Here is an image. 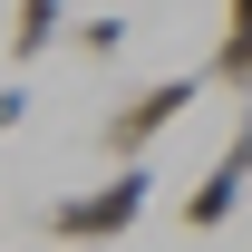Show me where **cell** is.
Returning <instances> with one entry per match:
<instances>
[{
  "instance_id": "1",
  "label": "cell",
  "mask_w": 252,
  "mask_h": 252,
  "mask_svg": "<svg viewBox=\"0 0 252 252\" xmlns=\"http://www.w3.org/2000/svg\"><path fill=\"white\" fill-rule=\"evenodd\" d=\"M146 204H156V175H146V165H117L107 185L59 194V204H49V243L97 252V243H117V233H136V223H146Z\"/></svg>"
},
{
  "instance_id": "2",
  "label": "cell",
  "mask_w": 252,
  "mask_h": 252,
  "mask_svg": "<svg viewBox=\"0 0 252 252\" xmlns=\"http://www.w3.org/2000/svg\"><path fill=\"white\" fill-rule=\"evenodd\" d=\"M194 97H204V78H156V88H136V97L117 107V117L97 126V136H107V156H117V165H146V146H156L165 126L185 117Z\"/></svg>"
},
{
  "instance_id": "3",
  "label": "cell",
  "mask_w": 252,
  "mask_h": 252,
  "mask_svg": "<svg viewBox=\"0 0 252 252\" xmlns=\"http://www.w3.org/2000/svg\"><path fill=\"white\" fill-rule=\"evenodd\" d=\"M243 185H252V117L233 126V146H223L214 175H204V185H185V223H194V233H223V223H233V204H243Z\"/></svg>"
},
{
  "instance_id": "4",
  "label": "cell",
  "mask_w": 252,
  "mask_h": 252,
  "mask_svg": "<svg viewBox=\"0 0 252 252\" xmlns=\"http://www.w3.org/2000/svg\"><path fill=\"white\" fill-rule=\"evenodd\" d=\"M68 30V0H20L10 10V59L30 68V59H49V39Z\"/></svg>"
},
{
  "instance_id": "5",
  "label": "cell",
  "mask_w": 252,
  "mask_h": 252,
  "mask_svg": "<svg viewBox=\"0 0 252 252\" xmlns=\"http://www.w3.org/2000/svg\"><path fill=\"white\" fill-rule=\"evenodd\" d=\"M204 78L252 97V30H223V39H214V59H204Z\"/></svg>"
},
{
  "instance_id": "6",
  "label": "cell",
  "mask_w": 252,
  "mask_h": 252,
  "mask_svg": "<svg viewBox=\"0 0 252 252\" xmlns=\"http://www.w3.org/2000/svg\"><path fill=\"white\" fill-rule=\"evenodd\" d=\"M68 30H78V49H88V59H117V49H126V20H117V10H97V20H68Z\"/></svg>"
},
{
  "instance_id": "7",
  "label": "cell",
  "mask_w": 252,
  "mask_h": 252,
  "mask_svg": "<svg viewBox=\"0 0 252 252\" xmlns=\"http://www.w3.org/2000/svg\"><path fill=\"white\" fill-rule=\"evenodd\" d=\"M20 117H30V88H0V136H10Z\"/></svg>"
},
{
  "instance_id": "8",
  "label": "cell",
  "mask_w": 252,
  "mask_h": 252,
  "mask_svg": "<svg viewBox=\"0 0 252 252\" xmlns=\"http://www.w3.org/2000/svg\"><path fill=\"white\" fill-rule=\"evenodd\" d=\"M223 30H252V0H223Z\"/></svg>"
}]
</instances>
